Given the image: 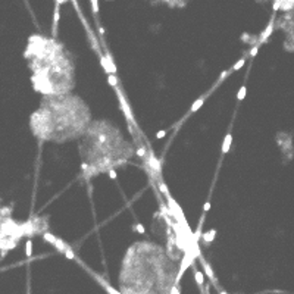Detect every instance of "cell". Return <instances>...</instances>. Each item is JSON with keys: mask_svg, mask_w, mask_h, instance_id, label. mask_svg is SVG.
<instances>
[{"mask_svg": "<svg viewBox=\"0 0 294 294\" xmlns=\"http://www.w3.org/2000/svg\"><path fill=\"white\" fill-rule=\"evenodd\" d=\"M257 52H259V46L256 44L254 47H252V50H250V56H252V58H254V56L257 54Z\"/></svg>", "mask_w": 294, "mask_h": 294, "instance_id": "20", "label": "cell"}, {"mask_svg": "<svg viewBox=\"0 0 294 294\" xmlns=\"http://www.w3.org/2000/svg\"><path fill=\"white\" fill-rule=\"evenodd\" d=\"M193 272H194V276H196V281H197L199 287L203 288V284H205V276H203V274H201L200 271L196 268V265H193Z\"/></svg>", "mask_w": 294, "mask_h": 294, "instance_id": "8", "label": "cell"}, {"mask_svg": "<svg viewBox=\"0 0 294 294\" xmlns=\"http://www.w3.org/2000/svg\"><path fill=\"white\" fill-rule=\"evenodd\" d=\"M97 5H99V3H97L96 0H93V2H91V6H93V12H94L96 15H97V12H99V6H97Z\"/></svg>", "mask_w": 294, "mask_h": 294, "instance_id": "21", "label": "cell"}, {"mask_svg": "<svg viewBox=\"0 0 294 294\" xmlns=\"http://www.w3.org/2000/svg\"><path fill=\"white\" fill-rule=\"evenodd\" d=\"M33 58V84L46 96H63L74 87V65L63 46L56 40L34 35L30 40L27 58Z\"/></svg>", "mask_w": 294, "mask_h": 294, "instance_id": "1", "label": "cell"}, {"mask_svg": "<svg viewBox=\"0 0 294 294\" xmlns=\"http://www.w3.org/2000/svg\"><path fill=\"white\" fill-rule=\"evenodd\" d=\"M134 228H135V229H137V232H140V234H143V232H144V227H143L141 224H137V225H135Z\"/></svg>", "mask_w": 294, "mask_h": 294, "instance_id": "23", "label": "cell"}, {"mask_svg": "<svg viewBox=\"0 0 294 294\" xmlns=\"http://www.w3.org/2000/svg\"><path fill=\"white\" fill-rule=\"evenodd\" d=\"M209 209H210V203H209V201H206V203H205V206H203V210H205V212H207Z\"/></svg>", "mask_w": 294, "mask_h": 294, "instance_id": "26", "label": "cell"}, {"mask_svg": "<svg viewBox=\"0 0 294 294\" xmlns=\"http://www.w3.org/2000/svg\"><path fill=\"white\" fill-rule=\"evenodd\" d=\"M171 294H180V288H178V285L171 287Z\"/></svg>", "mask_w": 294, "mask_h": 294, "instance_id": "25", "label": "cell"}, {"mask_svg": "<svg viewBox=\"0 0 294 294\" xmlns=\"http://www.w3.org/2000/svg\"><path fill=\"white\" fill-rule=\"evenodd\" d=\"M53 246H54V248H56L59 253H62V254H65V252H66V248H68V244L63 240H60V238L56 240V243H54Z\"/></svg>", "mask_w": 294, "mask_h": 294, "instance_id": "9", "label": "cell"}, {"mask_svg": "<svg viewBox=\"0 0 294 294\" xmlns=\"http://www.w3.org/2000/svg\"><path fill=\"white\" fill-rule=\"evenodd\" d=\"M206 294H209V285H206Z\"/></svg>", "mask_w": 294, "mask_h": 294, "instance_id": "28", "label": "cell"}, {"mask_svg": "<svg viewBox=\"0 0 294 294\" xmlns=\"http://www.w3.org/2000/svg\"><path fill=\"white\" fill-rule=\"evenodd\" d=\"M107 82H109V84H110L113 88L119 87V85H118V78H116V75H112V74H110V75L107 77Z\"/></svg>", "mask_w": 294, "mask_h": 294, "instance_id": "13", "label": "cell"}, {"mask_svg": "<svg viewBox=\"0 0 294 294\" xmlns=\"http://www.w3.org/2000/svg\"><path fill=\"white\" fill-rule=\"evenodd\" d=\"M219 294H227V293H225V291H220V293Z\"/></svg>", "mask_w": 294, "mask_h": 294, "instance_id": "29", "label": "cell"}, {"mask_svg": "<svg viewBox=\"0 0 294 294\" xmlns=\"http://www.w3.org/2000/svg\"><path fill=\"white\" fill-rule=\"evenodd\" d=\"M280 9V2H275L274 3V10H278Z\"/></svg>", "mask_w": 294, "mask_h": 294, "instance_id": "27", "label": "cell"}, {"mask_svg": "<svg viewBox=\"0 0 294 294\" xmlns=\"http://www.w3.org/2000/svg\"><path fill=\"white\" fill-rule=\"evenodd\" d=\"M135 154L140 156V157H146V149H144V147H138V149L135 150Z\"/></svg>", "mask_w": 294, "mask_h": 294, "instance_id": "19", "label": "cell"}, {"mask_svg": "<svg viewBox=\"0 0 294 294\" xmlns=\"http://www.w3.org/2000/svg\"><path fill=\"white\" fill-rule=\"evenodd\" d=\"M244 63H246V59L243 58V59H240V60H238V62L235 63L234 66L231 68V71H228V72H232V71H238L240 68H243V66H244Z\"/></svg>", "mask_w": 294, "mask_h": 294, "instance_id": "15", "label": "cell"}, {"mask_svg": "<svg viewBox=\"0 0 294 294\" xmlns=\"http://www.w3.org/2000/svg\"><path fill=\"white\" fill-rule=\"evenodd\" d=\"M149 169H150V171H153V172H156V174H161V171H162L161 161H159V159H157L153 153L149 156Z\"/></svg>", "mask_w": 294, "mask_h": 294, "instance_id": "3", "label": "cell"}, {"mask_svg": "<svg viewBox=\"0 0 294 294\" xmlns=\"http://www.w3.org/2000/svg\"><path fill=\"white\" fill-rule=\"evenodd\" d=\"M107 174H109V177H110L112 180H116V171H115V169H109Z\"/></svg>", "mask_w": 294, "mask_h": 294, "instance_id": "22", "label": "cell"}, {"mask_svg": "<svg viewBox=\"0 0 294 294\" xmlns=\"http://www.w3.org/2000/svg\"><path fill=\"white\" fill-rule=\"evenodd\" d=\"M275 28V18H271V21H269V24H268V27L265 28V31L260 34V37H259V43H265V41L268 40V37L272 34V31H274Z\"/></svg>", "mask_w": 294, "mask_h": 294, "instance_id": "4", "label": "cell"}, {"mask_svg": "<svg viewBox=\"0 0 294 294\" xmlns=\"http://www.w3.org/2000/svg\"><path fill=\"white\" fill-rule=\"evenodd\" d=\"M203 101H205V97L197 99V100L193 103V106H191V109H190V112H196V110H199V109L201 107V105H203Z\"/></svg>", "mask_w": 294, "mask_h": 294, "instance_id": "11", "label": "cell"}, {"mask_svg": "<svg viewBox=\"0 0 294 294\" xmlns=\"http://www.w3.org/2000/svg\"><path fill=\"white\" fill-rule=\"evenodd\" d=\"M28 294H31V291H30V290H28Z\"/></svg>", "mask_w": 294, "mask_h": 294, "instance_id": "30", "label": "cell"}, {"mask_svg": "<svg viewBox=\"0 0 294 294\" xmlns=\"http://www.w3.org/2000/svg\"><path fill=\"white\" fill-rule=\"evenodd\" d=\"M43 238H44L47 243H50V244H54L56 240H58V237H54V235L50 234V232H44V234H43Z\"/></svg>", "mask_w": 294, "mask_h": 294, "instance_id": "12", "label": "cell"}, {"mask_svg": "<svg viewBox=\"0 0 294 294\" xmlns=\"http://www.w3.org/2000/svg\"><path fill=\"white\" fill-rule=\"evenodd\" d=\"M215 234H216V229H210V231L205 232V234H203V241H205L206 244H210L215 238Z\"/></svg>", "mask_w": 294, "mask_h": 294, "instance_id": "10", "label": "cell"}, {"mask_svg": "<svg viewBox=\"0 0 294 294\" xmlns=\"http://www.w3.org/2000/svg\"><path fill=\"white\" fill-rule=\"evenodd\" d=\"M65 256H66L68 259H71V260H74V259H77L75 257V254H74V252H72V248L68 246V248H66V252H65Z\"/></svg>", "mask_w": 294, "mask_h": 294, "instance_id": "17", "label": "cell"}, {"mask_svg": "<svg viewBox=\"0 0 294 294\" xmlns=\"http://www.w3.org/2000/svg\"><path fill=\"white\" fill-rule=\"evenodd\" d=\"M231 143H232V135H231V134H227V135H225V140L222 143V157L228 153V150H229V147H231Z\"/></svg>", "mask_w": 294, "mask_h": 294, "instance_id": "7", "label": "cell"}, {"mask_svg": "<svg viewBox=\"0 0 294 294\" xmlns=\"http://www.w3.org/2000/svg\"><path fill=\"white\" fill-rule=\"evenodd\" d=\"M199 259H200V262H201V266H203V269H205V272H206V275H207V278L212 281L213 284H216L218 285V282H216V280H215V274H213V271H212V268H210V265L207 263L203 257H201V254H199Z\"/></svg>", "mask_w": 294, "mask_h": 294, "instance_id": "5", "label": "cell"}, {"mask_svg": "<svg viewBox=\"0 0 294 294\" xmlns=\"http://www.w3.org/2000/svg\"><path fill=\"white\" fill-rule=\"evenodd\" d=\"M25 254H27L28 257L33 256V241L31 240H28L27 243H25Z\"/></svg>", "mask_w": 294, "mask_h": 294, "instance_id": "14", "label": "cell"}, {"mask_svg": "<svg viewBox=\"0 0 294 294\" xmlns=\"http://www.w3.org/2000/svg\"><path fill=\"white\" fill-rule=\"evenodd\" d=\"M165 134H166V131H165V129H162V131H157V133H156V138H163V137H165Z\"/></svg>", "mask_w": 294, "mask_h": 294, "instance_id": "24", "label": "cell"}, {"mask_svg": "<svg viewBox=\"0 0 294 294\" xmlns=\"http://www.w3.org/2000/svg\"><path fill=\"white\" fill-rule=\"evenodd\" d=\"M244 97H246V87L243 85V87H241L240 90H238V94H237V99H238V100H243Z\"/></svg>", "mask_w": 294, "mask_h": 294, "instance_id": "18", "label": "cell"}, {"mask_svg": "<svg viewBox=\"0 0 294 294\" xmlns=\"http://www.w3.org/2000/svg\"><path fill=\"white\" fill-rule=\"evenodd\" d=\"M63 2L62 0H59V2H56V6H54V16H53V37L58 34V24H59V5H62Z\"/></svg>", "mask_w": 294, "mask_h": 294, "instance_id": "6", "label": "cell"}, {"mask_svg": "<svg viewBox=\"0 0 294 294\" xmlns=\"http://www.w3.org/2000/svg\"><path fill=\"white\" fill-rule=\"evenodd\" d=\"M41 106L54 112V121H43L33 113L31 129L43 140L65 141L78 137L90 125V110L80 97L46 96Z\"/></svg>", "mask_w": 294, "mask_h": 294, "instance_id": "2", "label": "cell"}, {"mask_svg": "<svg viewBox=\"0 0 294 294\" xmlns=\"http://www.w3.org/2000/svg\"><path fill=\"white\" fill-rule=\"evenodd\" d=\"M99 281H100L101 284L105 285V288H106V291H107V293H109V294H121V293H118L116 290H113V288L110 287V285H107V284H106V282H105V281H101V280H99Z\"/></svg>", "mask_w": 294, "mask_h": 294, "instance_id": "16", "label": "cell"}]
</instances>
